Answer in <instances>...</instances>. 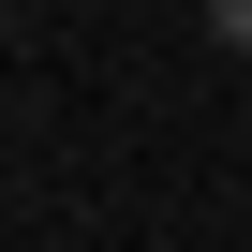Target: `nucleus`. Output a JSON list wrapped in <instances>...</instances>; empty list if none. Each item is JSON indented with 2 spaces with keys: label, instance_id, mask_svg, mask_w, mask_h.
<instances>
[]
</instances>
